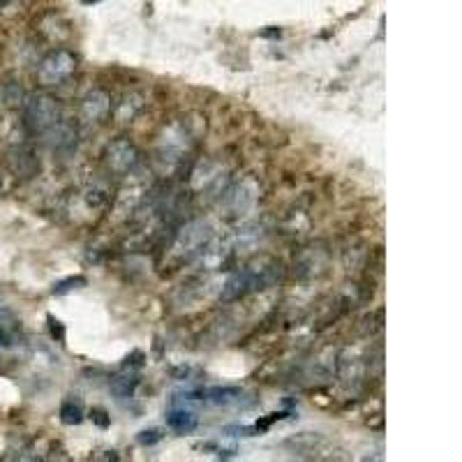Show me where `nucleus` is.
I'll use <instances>...</instances> for the list:
<instances>
[{"label":"nucleus","instance_id":"nucleus-1","mask_svg":"<svg viewBox=\"0 0 462 462\" xmlns=\"http://www.w3.org/2000/svg\"><path fill=\"white\" fill-rule=\"evenodd\" d=\"M280 277H282V268L277 262H259L255 266H248V268H243V271L233 273L229 280L224 282L220 298L224 303L238 300L250 291L271 287V284H275Z\"/></svg>","mask_w":462,"mask_h":462},{"label":"nucleus","instance_id":"nucleus-2","mask_svg":"<svg viewBox=\"0 0 462 462\" xmlns=\"http://www.w3.org/2000/svg\"><path fill=\"white\" fill-rule=\"evenodd\" d=\"M23 123L32 134H44L61 123V109L54 97L37 92L23 102Z\"/></svg>","mask_w":462,"mask_h":462},{"label":"nucleus","instance_id":"nucleus-3","mask_svg":"<svg viewBox=\"0 0 462 462\" xmlns=\"http://www.w3.org/2000/svg\"><path fill=\"white\" fill-rule=\"evenodd\" d=\"M74 70H77V56L70 49H56L39 63L37 79L42 86H61L65 79L72 77Z\"/></svg>","mask_w":462,"mask_h":462},{"label":"nucleus","instance_id":"nucleus-4","mask_svg":"<svg viewBox=\"0 0 462 462\" xmlns=\"http://www.w3.org/2000/svg\"><path fill=\"white\" fill-rule=\"evenodd\" d=\"M139 159H141L139 150L130 139H116L114 144H109V148H107V162H109V166H111L114 174L123 176V174L134 171L139 164Z\"/></svg>","mask_w":462,"mask_h":462},{"label":"nucleus","instance_id":"nucleus-5","mask_svg":"<svg viewBox=\"0 0 462 462\" xmlns=\"http://www.w3.org/2000/svg\"><path fill=\"white\" fill-rule=\"evenodd\" d=\"M109 111H111V97L107 90H90L86 97L81 99V121L86 125H97L102 123Z\"/></svg>","mask_w":462,"mask_h":462},{"label":"nucleus","instance_id":"nucleus-6","mask_svg":"<svg viewBox=\"0 0 462 462\" xmlns=\"http://www.w3.org/2000/svg\"><path fill=\"white\" fill-rule=\"evenodd\" d=\"M211 238V226L206 222H190L188 226H183V231L178 233V241H176V250L181 252H197L204 243Z\"/></svg>","mask_w":462,"mask_h":462},{"label":"nucleus","instance_id":"nucleus-7","mask_svg":"<svg viewBox=\"0 0 462 462\" xmlns=\"http://www.w3.org/2000/svg\"><path fill=\"white\" fill-rule=\"evenodd\" d=\"M243 396H245V391H243L241 386H226V384L211 386V389H206L201 393V398L217 407H236L243 402Z\"/></svg>","mask_w":462,"mask_h":462},{"label":"nucleus","instance_id":"nucleus-8","mask_svg":"<svg viewBox=\"0 0 462 462\" xmlns=\"http://www.w3.org/2000/svg\"><path fill=\"white\" fill-rule=\"evenodd\" d=\"M166 425H169V430L178 432V434H190V432L197 430L199 416L190 407L174 405L169 409V414H166Z\"/></svg>","mask_w":462,"mask_h":462},{"label":"nucleus","instance_id":"nucleus-9","mask_svg":"<svg viewBox=\"0 0 462 462\" xmlns=\"http://www.w3.org/2000/svg\"><path fill=\"white\" fill-rule=\"evenodd\" d=\"M37 157L30 148H14L10 153V169L21 176V178H30L37 171Z\"/></svg>","mask_w":462,"mask_h":462},{"label":"nucleus","instance_id":"nucleus-10","mask_svg":"<svg viewBox=\"0 0 462 462\" xmlns=\"http://www.w3.org/2000/svg\"><path fill=\"white\" fill-rule=\"evenodd\" d=\"M77 146V130L72 125L58 123L51 128V148L63 153V150H72Z\"/></svg>","mask_w":462,"mask_h":462},{"label":"nucleus","instance_id":"nucleus-11","mask_svg":"<svg viewBox=\"0 0 462 462\" xmlns=\"http://www.w3.org/2000/svg\"><path fill=\"white\" fill-rule=\"evenodd\" d=\"M16 326H19V322H16V315L12 310L0 308V344H3V347H10L12 344Z\"/></svg>","mask_w":462,"mask_h":462},{"label":"nucleus","instance_id":"nucleus-12","mask_svg":"<svg viewBox=\"0 0 462 462\" xmlns=\"http://www.w3.org/2000/svg\"><path fill=\"white\" fill-rule=\"evenodd\" d=\"M61 421L65 425H79L83 421V405H81V400H74V398L63 400V405H61Z\"/></svg>","mask_w":462,"mask_h":462},{"label":"nucleus","instance_id":"nucleus-13","mask_svg":"<svg viewBox=\"0 0 462 462\" xmlns=\"http://www.w3.org/2000/svg\"><path fill=\"white\" fill-rule=\"evenodd\" d=\"M137 384H139V379L132 372L130 375H123V377H116V379L111 382V393L118 400H128V398L134 396V389H137Z\"/></svg>","mask_w":462,"mask_h":462},{"label":"nucleus","instance_id":"nucleus-14","mask_svg":"<svg viewBox=\"0 0 462 462\" xmlns=\"http://www.w3.org/2000/svg\"><path fill=\"white\" fill-rule=\"evenodd\" d=\"M0 102H3L5 107H19L23 104V90L19 83H5L3 88H0Z\"/></svg>","mask_w":462,"mask_h":462},{"label":"nucleus","instance_id":"nucleus-15","mask_svg":"<svg viewBox=\"0 0 462 462\" xmlns=\"http://www.w3.org/2000/svg\"><path fill=\"white\" fill-rule=\"evenodd\" d=\"M81 287H86V277H83V275H74V277H67V280L56 282L51 293H54V296H65V293H70L74 289H81Z\"/></svg>","mask_w":462,"mask_h":462},{"label":"nucleus","instance_id":"nucleus-16","mask_svg":"<svg viewBox=\"0 0 462 462\" xmlns=\"http://www.w3.org/2000/svg\"><path fill=\"white\" fill-rule=\"evenodd\" d=\"M229 201H231V206H233V211H245V208L255 201V195H250L245 185H241L238 190H233L231 195H229Z\"/></svg>","mask_w":462,"mask_h":462},{"label":"nucleus","instance_id":"nucleus-17","mask_svg":"<svg viewBox=\"0 0 462 462\" xmlns=\"http://www.w3.org/2000/svg\"><path fill=\"white\" fill-rule=\"evenodd\" d=\"M139 109H141V97L139 95H128L118 107V118L130 121V118H134V114H137Z\"/></svg>","mask_w":462,"mask_h":462},{"label":"nucleus","instance_id":"nucleus-18","mask_svg":"<svg viewBox=\"0 0 462 462\" xmlns=\"http://www.w3.org/2000/svg\"><path fill=\"white\" fill-rule=\"evenodd\" d=\"M162 430H157V427H150V430H141L137 434V442L141 446H155L157 442H162Z\"/></svg>","mask_w":462,"mask_h":462},{"label":"nucleus","instance_id":"nucleus-19","mask_svg":"<svg viewBox=\"0 0 462 462\" xmlns=\"http://www.w3.org/2000/svg\"><path fill=\"white\" fill-rule=\"evenodd\" d=\"M90 418H92V423H97L99 427H109V423H111V416H109L107 411L99 409V407H95L90 411Z\"/></svg>","mask_w":462,"mask_h":462},{"label":"nucleus","instance_id":"nucleus-20","mask_svg":"<svg viewBox=\"0 0 462 462\" xmlns=\"http://www.w3.org/2000/svg\"><path fill=\"white\" fill-rule=\"evenodd\" d=\"M49 326H51V335H54V338L58 335V342H63V340H65V329H63V324L58 322V319L49 317Z\"/></svg>","mask_w":462,"mask_h":462},{"label":"nucleus","instance_id":"nucleus-21","mask_svg":"<svg viewBox=\"0 0 462 462\" xmlns=\"http://www.w3.org/2000/svg\"><path fill=\"white\" fill-rule=\"evenodd\" d=\"M0 192H5V183H3V178H0Z\"/></svg>","mask_w":462,"mask_h":462},{"label":"nucleus","instance_id":"nucleus-22","mask_svg":"<svg viewBox=\"0 0 462 462\" xmlns=\"http://www.w3.org/2000/svg\"><path fill=\"white\" fill-rule=\"evenodd\" d=\"M83 3H97V0H83Z\"/></svg>","mask_w":462,"mask_h":462}]
</instances>
